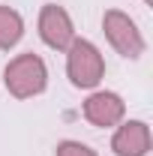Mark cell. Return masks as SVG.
<instances>
[{
	"label": "cell",
	"instance_id": "6da1fadb",
	"mask_svg": "<svg viewBox=\"0 0 153 156\" xmlns=\"http://www.w3.org/2000/svg\"><path fill=\"white\" fill-rule=\"evenodd\" d=\"M3 87L12 99H36L48 90V63L33 54L24 51L15 54L3 66Z\"/></svg>",
	"mask_w": 153,
	"mask_h": 156
},
{
	"label": "cell",
	"instance_id": "7a4b0ae2",
	"mask_svg": "<svg viewBox=\"0 0 153 156\" xmlns=\"http://www.w3.org/2000/svg\"><path fill=\"white\" fill-rule=\"evenodd\" d=\"M66 54V78L75 90H96L105 78V54L99 45L84 36H75L72 45L63 51Z\"/></svg>",
	"mask_w": 153,
	"mask_h": 156
},
{
	"label": "cell",
	"instance_id": "3957f363",
	"mask_svg": "<svg viewBox=\"0 0 153 156\" xmlns=\"http://www.w3.org/2000/svg\"><path fill=\"white\" fill-rule=\"evenodd\" d=\"M102 33H105V42L123 60H141L147 51V39L141 33L138 21L123 9H105L102 12Z\"/></svg>",
	"mask_w": 153,
	"mask_h": 156
},
{
	"label": "cell",
	"instance_id": "277c9868",
	"mask_svg": "<svg viewBox=\"0 0 153 156\" xmlns=\"http://www.w3.org/2000/svg\"><path fill=\"white\" fill-rule=\"evenodd\" d=\"M36 33H39V39H42L45 48L60 51V54H63V51L72 45V39L78 36L72 15H69L66 6H60V3H45V6L39 9V15H36Z\"/></svg>",
	"mask_w": 153,
	"mask_h": 156
},
{
	"label": "cell",
	"instance_id": "5b68a950",
	"mask_svg": "<svg viewBox=\"0 0 153 156\" xmlns=\"http://www.w3.org/2000/svg\"><path fill=\"white\" fill-rule=\"evenodd\" d=\"M81 114L84 120L96 126V129H114L120 120H126V102L120 93L114 90H105V87H96L87 93V99L81 102Z\"/></svg>",
	"mask_w": 153,
	"mask_h": 156
},
{
	"label": "cell",
	"instance_id": "8992f818",
	"mask_svg": "<svg viewBox=\"0 0 153 156\" xmlns=\"http://www.w3.org/2000/svg\"><path fill=\"white\" fill-rule=\"evenodd\" d=\"M153 147V132L147 120H120L111 132V153L114 156H147Z\"/></svg>",
	"mask_w": 153,
	"mask_h": 156
},
{
	"label": "cell",
	"instance_id": "52a82bcc",
	"mask_svg": "<svg viewBox=\"0 0 153 156\" xmlns=\"http://www.w3.org/2000/svg\"><path fill=\"white\" fill-rule=\"evenodd\" d=\"M24 39V18L18 9L0 3V51H12Z\"/></svg>",
	"mask_w": 153,
	"mask_h": 156
},
{
	"label": "cell",
	"instance_id": "ba28073f",
	"mask_svg": "<svg viewBox=\"0 0 153 156\" xmlns=\"http://www.w3.org/2000/svg\"><path fill=\"white\" fill-rule=\"evenodd\" d=\"M54 156H99L90 147V144H84V141H75V138H63L57 147H54Z\"/></svg>",
	"mask_w": 153,
	"mask_h": 156
},
{
	"label": "cell",
	"instance_id": "9c48e42d",
	"mask_svg": "<svg viewBox=\"0 0 153 156\" xmlns=\"http://www.w3.org/2000/svg\"><path fill=\"white\" fill-rule=\"evenodd\" d=\"M141 3H144V6H153V0H141Z\"/></svg>",
	"mask_w": 153,
	"mask_h": 156
}]
</instances>
